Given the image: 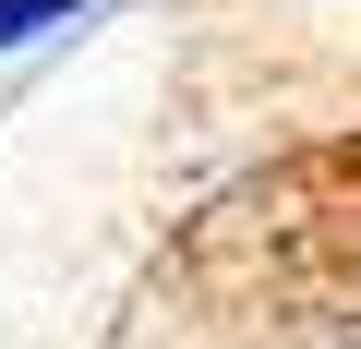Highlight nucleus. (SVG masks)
I'll return each mask as SVG.
<instances>
[{
    "label": "nucleus",
    "mask_w": 361,
    "mask_h": 349,
    "mask_svg": "<svg viewBox=\"0 0 361 349\" xmlns=\"http://www.w3.org/2000/svg\"><path fill=\"white\" fill-rule=\"evenodd\" d=\"M97 13V0H0V61H13V49H49L61 25H85Z\"/></svg>",
    "instance_id": "1"
}]
</instances>
